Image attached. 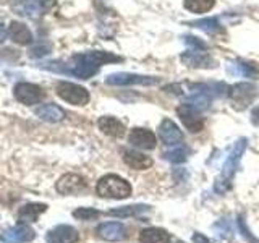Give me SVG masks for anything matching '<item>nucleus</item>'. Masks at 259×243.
<instances>
[{
  "mask_svg": "<svg viewBox=\"0 0 259 243\" xmlns=\"http://www.w3.org/2000/svg\"><path fill=\"white\" fill-rule=\"evenodd\" d=\"M121 62V57L105 52V51H93V52H83L71 57V60L65 65L59 63V71L70 73L73 76H78L81 79H89L94 76L99 68L105 63Z\"/></svg>",
  "mask_w": 259,
  "mask_h": 243,
  "instance_id": "nucleus-1",
  "label": "nucleus"
},
{
  "mask_svg": "<svg viewBox=\"0 0 259 243\" xmlns=\"http://www.w3.org/2000/svg\"><path fill=\"white\" fill-rule=\"evenodd\" d=\"M245 151H246V138H240V140L233 144V148L229 152V156H227V159L224 162V167H222V172L219 174V177L215 178V183H214L215 193L224 194L230 190L233 177H235V174H237L241 156Z\"/></svg>",
  "mask_w": 259,
  "mask_h": 243,
  "instance_id": "nucleus-2",
  "label": "nucleus"
},
{
  "mask_svg": "<svg viewBox=\"0 0 259 243\" xmlns=\"http://www.w3.org/2000/svg\"><path fill=\"white\" fill-rule=\"evenodd\" d=\"M96 191L102 198L110 199H125L132 194V185H130L125 178H121L115 174L104 175L99 182H97Z\"/></svg>",
  "mask_w": 259,
  "mask_h": 243,
  "instance_id": "nucleus-3",
  "label": "nucleus"
},
{
  "mask_svg": "<svg viewBox=\"0 0 259 243\" xmlns=\"http://www.w3.org/2000/svg\"><path fill=\"white\" fill-rule=\"evenodd\" d=\"M257 93H259V88L254 83L241 81V83L230 86L229 97H230V102L233 105V109L243 110V109L249 107V104L256 99Z\"/></svg>",
  "mask_w": 259,
  "mask_h": 243,
  "instance_id": "nucleus-4",
  "label": "nucleus"
},
{
  "mask_svg": "<svg viewBox=\"0 0 259 243\" xmlns=\"http://www.w3.org/2000/svg\"><path fill=\"white\" fill-rule=\"evenodd\" d=\"M105 83L110 86H156L160 83V78L120 71V73H112V75H109L105 78Z\"/></svg>",
  "mask_w": 259,
  "mask_h": 243,
  "instance_id": "nucleus-5",
  "label": "nucleus"
},
{
  "mask_svg": "<svg viewBox=\"0 0 259 243\" xmlns=\"http://www.w3.org/2000/svg\"><path fill=\"white\" fill-rule=\"evenodd\" d=\"M57 94H59L60 99H63L65 102H68L71 105H86L91 99L88 89L75 85V83H68V81H60L55 88Z\"/></svg>",
  "mask_w": 259,
  "mask_h": 243,
  "instance_id": "nucleus-6",
  "label": "nucleus"
},
{
  "mask_svg": "<svg viewBox=\"0 0 259 243\" xmlns=\"http://www.w3.org/2000/svg\"><path fill=\"white\" fill-rule=\"evenodd\" d=\"M177 115L190 133H198L204 128V118L201 117V110L194 109L190 104H182L177 107Z\"/></svg>",
  "mask_w": 259,
  "mask_h": 243,
  "instance_id": "nucleus-7",
  "label": "nucleus"
},
{
  "mask_svg": "<svg viewBox=\"0 0 259 243\" xmlns=\"http://www.w3.org/2000/svg\"><path fill=\"white\" fill-rule=\"evenodd\" d=\"M36 237L32 227H29L26 222H18L15 227L4 230L0 233V241L4 243H29Z\"/></svg>",
  "mask_w": 259,
  "mask_h": 243,
  "instance_id": "nucleus-8",
  "label": "nucleus"
},
{
  "mask_svg": "<svg viewBox=\"0 0 259 243\" xmlns=\"http://www.w3.org/2000/svg\"><path fill=\"white\" fill-rule=\"evenodd\" d=\"M227 73H229L230 76H237V78L257 79L259 78V63L245 60V59H235L227 63Z\"/></svg>",
  "mask_w": 259,
  "mask_h": 243,
  "instance_id": "nucleus-9",
  "label": "nucleus"
},
{
  "mask_svg": "<svg viewBox=\"0 0 259 243\" xmlns=\"http://www.w3.org/2000/svg\"><path fill=\"white\" fill-rule=\"evenodd\" d=\"M42 88L32 83H18L15 86V97L24 105H34L44 99Z\"/></svg>",
  "mask_w": 259,
  "mask_h": 243,
  "instance_id": "nucleus-10",
  "label": "nucleus"
},
{
  "mask_svg": "<svg viewBox=\"0 0 259 243\" xmlns=\"http://www.w3.org/2000/svg\"><path fill=\"white\" fill-rule=\"evenodd\" d=\"M180 60L188 68H214L215 60L210 57L206 51H196V49H190L180 55Z\"/></svg>",
  "mask_w": 259,
  "mask_h": 243,
  "instance_id": "nucleus-11",
  "label": "nucleus"
},
{
  "mask_svg": "<svg viewBox=\"0 0 259 243\" xmlns=\"http://www.w3.org/2000/svg\"><path fill=\"white\" fill-rule=\"evenodd\" d=\"M128 143L132 144L133 148L144 149V151H151V149L156 148L157 138L148 128H133L132 132H130Z\"/></svg>",
  "mask_w": 259,
  "mask_h": 243,
  "instance_id": "nucleus-12",
  "label": "nucleus"
},
{
  "mask_svg": "<svg viewBox=\"0 0 259 243\" xmlns=\"http://www.w3.org/2000/svg\"><path fill=\"white\" fill-rule=\"evenodd\" d=\"M159 138L167 146H177L183 141V133L174 120L164 118L159 125Z\"/></svg>",
  "mask_w": 259,
  "mask_h": 243,
  "instance_id": "nucleus-13",
  "label": "nucleus"
},
{
  "mask_svg": "<svg viewBox=\"0 0 259 243\" xmlns=\"http://www.w3.org/2000/svg\"><path fill=\"white\" fill-rule=\"evenodd\" d=\"M47 243H78L79 233L71 225H57L46 235Z\"/></svg>",
  "mask_w": 259,
  "mask_h": 243,
  "instance_id": "nucleus-14",
  "label": "nucleus"
},
{
  "mask_svg": "<svg viewBox=\"0 0 259 243\" xmlns=\"http://www.w3.org/2000/svg\"><path fill=\"white\" fill-rule=\"evenodd\" d=\"M96 232L105 241H121L126 238V227L121 222H104Z\"/></svg>",
  "mask_w": 259,
  "mask_h": 243,
  "instance_id": "nucleus-15",
  "label": "nucleus"
},
{
  "mask_svg": "<svg viewBox=\"0 0 259 243\" xmlns=\"http://www.w3.org/2000/svg\"><path fill=\"white\" fill-rule=\"evenodd\" d=\"M86 188V180L81 175L67 174L57 182V191L62 194H76Z\"/></svg>",
  "mask_w": 259,
  "mask_h": 243,
  "instance_id": "nucleus-16",
  "label": "nucleus"
},
{
  "mask_svg": "<svg viewBox=\"0 0 259 243\" xmlns=\"http://www.w3.org/2000/svg\"><path fill=\"white\" fill-rule=\"evenodd\" d=\"M97 127H99V130L104 135L112 136V138H121L125 135V125L121 124L118 118L110 117V115L101 117L97 120Z\"/></svg>",
  "mask_w": 259,
  "mask_h": 243,
  "instance_id": "nucleus-17",
  "label": "nucleus"
},
{
  "mask_svg": "<svg viewBox=\"0 0 259 243\" xmlns=\"http://www.w3.org/2000/svg\"><path fill=\"white\" fill-rule=\"evenodd\" d=\"M123 160L128 167H132L135 170H146L152 166V159L149 156H146V154L138 152V151H132V149H126L123 152Z\"/></svg>",
  "mask_w": 259,
  "mask_h": 243,
  "instance_id": "nucleus-18",
  "label": "nucleus"
},
{
  "mask_svg": "<svg viewBox=\"0 0 259 243\" xmlns=\"http://www.w3.org/2000/svg\"><path fill=\"white\" fill-rule=\"evenodd\" d=\"M36 115L49 124H57V122H62L65 118V110L55 104H46L36 109Z\"/></svg>",
  "mask_w": 259,
  "mask_h": 243,
  "instance_id": "nucleus-19",
  "label": "nucleus"
},
{
  "mask_svg": "<svg viewBox=\"0 0 259 243\" xmlns=\"http://www.w3.org/2000/svg\"><path fill=\"white\" fill-rule=\"evenodd\" d=\"M8 32H10V37L13 43L20 44V46H26V44L32 43V32L29 31L26 24H23L20 21H12Z\"/></svg>",
  "mask_w": 259,
  "mask_h": 243,
  "instance_id": "nucleus-20",
  "label": "nucleus"
},
{
  "mask_svg": "<svg viewBox=\"0 0 259 243\" xmlns=\"http://www.w3.org/2000/svg\"><path fill=\"white\" fill-rule=\"evenodd\" d=\"M47 205H39V202H29V205H24L18 211V219L20 222H36L37 217L46 213Z\"/></svg>",
  "mask_w": 259,
  "mask_h": 243,
  "instance_id": "nucleus-21",
  "label": "nucleus"
},
{
  "mask_svg": "<svg viewBox=\"0 0 259 243\" xmlns=\"http://www.w3.org/2000/svg\"><path fill=\"white\" fill-rule=\"evenodd\" d=\"M140 243H170V233L159 227H149L141 230Z\"/></svg>",
  "mask_w": 259,
  "mask_h": 243,
  "instance_id": "nucleus-22",
  "label": "nucleus"
},
{
  "mask_svg": "<svg viewBox=\"0 0 259 243\" xmlns=\"http://www.w3.org/2000/svg\"><path fill=\"white\" fill-rule=\"evenodd\" d=\"M191 26L198 28L201 31H204L206 34H219V32L224 31V26L221 24V21H219V18H215V16H206V18H199V20H194L190 23Z\"/></svg>",
  "mask_w": 259,
  "mask_h": 243,
  "instance_id": "nucleus-23",
  "label": "nucleus"
},
{
  "mask_svg": "<svg viewBox=\"0 0 259 243\" xmlns=\"http://www.w3.org/2000/svg\"><path fill=\"white\" fill-rule=\"evenodd\" d=\"M214 5H215V0H183V7L190 13H194V15L207 13L212 10Z\"/></svg>",
  "mask_w": 259,
  "mask_h": 243,
  "instance_id": "nucleus-24",
  "label": "nucleus"
},
{
  "mask_svg": "<svg viewBox=\"0 0 259 243\" xmlns=\"http://www.w3.org/2000/svg\"><path fill=\"white\" fill-rule=\"evenodd\" d=\"M149 206L144 205H136V206H123L118 209H112L109 211V216H115V217H132V216H140L144 211H148Z\"/></svg>",
  "mask_w": 259,
  "mask_h": 243,
  "instance_id": "nucleus-25",
  "label": "nucleus"
},
{
  "mask_svg": "<svg viewBox=\"0 0 259 243\" xmlns=\"http://www.w3.org/2000/svg\"><path fill=\"white\" fill-rule=\"evenodd\" d=\"M164 157L172 162V164H182V162L186 160V157H188V149L185 148V146H172V149H168L164 152Z\"/></svg>",
  "mask_w": 259,
  "mask_h": 243,
  "instance_id": "nucleus-26",
  "label": "nucleus"
},
{
  "mask_svg": "<svg viewBox=\"0 0 259 243\" xmlns=\"http://www.w3.org/2000/svg\"><path fill=\"white\" fill-rule=\"evenodd\" d=\"M214 230L217 232V235L221 238H230L232 233H233V229H232V224L229 219H221L219 222L214 224Z\"/></svg>",
  "mask_w": 259,
  "mask_h": 243,
  "instance_id": "nucleus-27",
  "label": "nucleus"
},
{
  "mask_svg": "<svg viewBox=\"0 0 259 243\" xmlns=\"http://www.w3.org/2000/svg\"><path fill=\"white\" fill-rule=\"evenodd\" d=\"M99 211L94 208H78L76 211H73V216L79 221H93V219L99 217Z\"/></svg>",
  "mask_w": 259,
  "mask_h": 243,
  "instance_id": "nucleus-28",
  "label": "nucleus"
},
{
  "mask_svg": "<svg viewBox=\"0 0 259 243\" xmlns=\"http://www.w3.org/2000/svg\"><path fill=\"white\" fill-rule=\"evenodd\" d=\"M237 225H238V232L241 233V237L245 238L246 241H249V243H257L259 240L254 237L253 233H251V230L246 227V224H245V221H243V217L241 216H238V219H237Z\"/></svg>",
  "mask_w": 259,
  "mask_h": 243,
  "instance_id": "nucleus-29",
  "label": "nucleus"
},
{
  "mask_svg": "<svg viewBox=\"0 0 259 243\" xmlns=\"http://www.w3.org/2000/svg\"><path fill=\"white\" fill-rule=\"evenodd\" d=\"M183 43L190 49H196V51H207V44L204 43V40H201L199 37H196V36H185Z\"/></svg>",
  "mask_w": 259,
  "mask_h": 243,
  "instance_id": "nucleus-30",
  "label": "nucleus"
},
{
  "mask_svg": "<svg viewBox=\"0 0 259 243\" xmlns=\"http://www.w3.org/2000/svg\"><path fill=\"white\" fill-rule=\"evenodd\" d=\"M193 241H194V243H212L207 237H204V235L199 233V232H196V233L193 235Z\"/></svg>",
  "mask_w": 259,
  "mask_h": 243,
  "instance_id": "nucleus-31",
  "label": "nucleus"
},
{
  "mask_svg": "<svg viewBox=\"0 0 259 243\" xmlns=\"http://www.w3.org/2000/svg\"><path fill=\"white\" fill-rule=\"evenodd\" d=\"M251 122H253L254 125H259V104L251 110Z\"/></svg>",
  "mask_w": 259,
  "mask_h": 243,
  "instance_id": "nucleus-32",
  "label": "nucleus"
},
{
  "mask_svg": "<svg viewBox=\"0 0 259 243\" xmlns=\"http://www.w3.org/2000/svg\"><path fill=\"white\" fill-rule=\"evenodd\" d=\"M49 49H42V47H36V49H32L31 51V55L32 57H37V55H46L47 54Z\"/></svg>",
  "mask_w": 259,
  "mask_h": 243,
  "instance_id": "nucleus-33",
  "label": "nucleus"
},
{
  "mask_svg": "<svg viewBox=\"0 0 259 243\" xmlns=\"http://www.w3.org/2000/svg\"><path fill=\"white\" fill-rule=\"evenodd\" d=\"M5 39H7V29L0 24V43H4Z\"/></svg>",
  "mask_w": 259,
  "mask_h": 243,
  "instance_id": "nucleus-34",
  "label": "nucleus"
}]
</instances>
